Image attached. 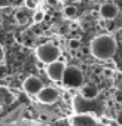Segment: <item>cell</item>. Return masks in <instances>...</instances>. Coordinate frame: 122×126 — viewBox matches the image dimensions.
Here are the masks:
<instances>
[{
	"mask_svg": "<svg viewBox=\"0 0 122 126\" xmlns=\"http://www.w3.org/2000/svg\"><path fill=\"white\" fill-rule=\"evenodd\" d=\"M8 76V67L6 64H0V79H5Z\"/></svg>",
	"mask_w": 122,
	"mask_h": 126,
	"instance_id": "obj_17",
	"label": "cell"
},
{
	"mask_svg": "<svg viewBox=\"0 0 122 126\" xmlns=\"http://www.w3.org/2000/svg\"><path fill=\"white\" fill-rule=\"evenodd\" d=\"M106 102L103 99H83L81 95L73 96V110L76 114H98L101 116L104 113Z\"/></svg>",
	"mask_w": 122,
	"mask_h": 126,
	"instance_id": "obj_2",
	"label": "cell"
},
{
	"mask_svg": "<svg viewBox=\"0 0 122 126\" xmlns=\"http://www.w3.org/2000/svg\"><path fill=\"white\" fill-rule=\"evenodd\" d=\"M115 101H116L118 104H122V92H121V91H118V92L115 94Z\"/></svg>",
	"mask_w": 122,
	"mask_h": 126,
	"instance_id": "obj_19",
	"label": "cell"
},
{
	"mask_svg": "<svg viewBox=\"0 0 122 126\" xmlns=\"http://www.w3.org/2000/svg\"><path fill=\"white\" fill-rule=\"evenodd\" d=\"M3 101V104H12L14 102V95L6 89V88H0V102Z\"/></svg>",
	"mask_w": 122,
	"mask_h": 126,
	"instance_id": "obj_12",
	"label": "cell"
},
{
	"mask_svg": "<svg viewBox=\"0 0 122 126\" xmlns=\"http://www.w3.org/2000/svg\"><path fill=\"white\" fill-rule=\"evenodd\" d=\"M121 34H122V30H121Z\"/></svg>",
	"mask_w": 122,
	"mask_h": 126,
	"instance_id": "obj_25",
	"label": "cell"
},
{
	"mask_svg": "<svg viewBox=\"0 0 122 126\" xmlns=\"http://www.w3.org/2000/svg\"><path fill=\"white\" fill-rule=\"evenodd\" d=\"M70 126H97V120L91 114H75L70 119Z\"/></svg>",
	"mask_w": 122,
	"mask_h": 126,
	"instance_id": "obj_9",
	"label": "cell"
},
{
	"mask_svg": "<svg viewBox=\"0 0 122 126\" xmlns=\"http://www.w3.org/2000/svg\"><path fill=\"white\" fill-rule=\"evenodd\" d=\"M61 82H63L67 88H82L85 85L83 73L76 65H66V70H64Z\"/></svg>",
	"mask_w": 122,
	"mask_h": 126,
	"instance_id": "obj_4",
	"label": "cell"
},
{
	"mask_svg": "<svg viewBox=\"0 0 122 126\" xmlns=\"http://www.w3.org/2000/svg\"><path fill=\"white\" fill-rule=\"evenodd\" d=\"M43 82L37 77V76H30L22 82V89L28 94V95H37L40 92V89L43 88Z\"/></svg>",
	"mask_w": 122,
	"mask_h": 126,
	"instance_id": "obj_7",
	"label": "cell"
},
{
	"mask_svg": "<svg viewBox=\"0 0 122 126\" xmlns=\"http://www.w3.org/2000/svg\"><path fill=\"white\" fill-rule=\"evenodd\" d=\"M0 110H2V102H0Z\"/></svg>",
	"mask_w": 122,
	"mask_h": 126,
	"instance_id": "obj_24",
	"label": "cell"
},
{
	"mask_svg": "<svg viewBox=\"0 0 122 126\" xmlns=\"http://www.w3.org/2000/svg\"><path fill=\"white\" fill-rule=\"evenodd\" d=\"M81 46H82V42L79 39H70L69 40V49L70 50H78Z\"/></svg>",
	"mask_w": 122,
	"mask_h": 126,
	"instance_id": "obj_15",
	"label": "cell"
},
{
	"mask_svg": "<svg viewBox=\"0 0 122 126\" xmlns=\"http://www.w3.org/2000/svg\"><path fill=\"white\" fill-rule=\"evenodd\" d=\"M25 5H27V9H36V8H37V3L33 2V0H27Z\"/></svg>",
	"mask_w": 122,
	"mask_h": 126,
	"instance_id": "obj_18",
	"label": "cell"
},
{
	"mask_svg": "<svg viewBox=\"0 0 122 126\" xmlns=\"http://www.w3.org/2000/svg\"><path fill=\"white\" fill-rule=\"evenodd\" d=\"M15 21L18 22V24H27V21H28V12L27 11H24V9H20V11H17L15 12Z\"/></svg>",
	"mask_w": 122,
	"mask_h": 126,
	"instance_id": "obj_13",
	"label": "cell"
},
{
	"mask_svg": "<svg viewBox=\"0 0 122 126\" xmlns=\"http://www.w3.org/2000/svg\"><path fill=\"white\" fill-rule=\"evenodd\" d=\"M5 126H49V125L42 123L39 120H31V119H17L14 122H9Z\"/></svg>",
	"mask_w": 122,
	"mask_h": 126,
	"instance_id": "obj_11",
	"label": "cell"
},
{
	"mask_svg": "<svg viewBox=\"0 0 122 126\" xmlns=\"http://www.w3.org/2000/svg\"><path fill=\"white\" fill-rule=\"evenodd\" d=\"M9 5H11V2H0V8H6Z\"/></svg>",
	"mask_w": 122,
	"mask_h": 126,
	"instance_id": "obj_23",
	"label": "cell"
},
{
	"mask_svg": "<svg viewBox=\"0 0 122 126\" xmlns=\"http://www.w3.org/2000/svg\"><path fill=\"white\" fill-rule=\"evenodd\" d=\"M119 14V6L115 2H104L100 6V15L106 21H113Z\"/></svg>",
	"mask_w": 122,
	"mask_h": 126,
	"instance_id": "obj_8",
	"label": "cell"
},
{
	"mask_svg": "<svg viewBox=\"0 0 122 126\" xmlns=\"http://www.w3.org/2000/svg\"><path fill=\"white\" fill-rule=\"evenodd\" d=\"M64 70H66V64L63 61H55V62H52V64L46 65V68H45L46 76L52 82H61L63 74H64Z\"/></svg>",
	"mask_w": 122,
	"mask_h": 126,
	"instance_id": "obj_5",
	"label": "cell"
},
{
	"mask_svg": "<svg viewBox=\"0 0 122 126\" xmlns=\"http://www.w3.org/2000/svg\"><path fill=\"white\" fill-rule=\"evenodd\" d=\"M116 47H118V45H116V40L113 36L100 34L91 40L89 50L94 58H97L100 61H107L116 53Z\"/></svg>",
	"mask_w": 122,
	"mask_h": 126,
	"instance_id": "obj_1",
	"label": "cell"
},
{
	"mask_svg": "<svg viewBox=\"0 0 122 126\" xmlns=\"http://www.w3.org/2000/svg\"><path fill=\"white\" fill-rule=\"evenodd\" d=\"M116 120H118V123H119V125L122 126V111H121V113L118 114V119H116Z\"/></svg>",
	"mask_w": 122,
	"mask_h": 126,
	"instance_id": "obj_22",
	"label": "cell"
},
{
	"mask_svg": "<svg viewBox=\"0 0 122 126\" xmlns=\"http://www.w3.org/2000/svg\"><path fill=\"white\" fill-rule=\"evenodd\" d=\"M36 96H37V99H39L42 104H55V102L58 101L60 94H58V91H57L55 88L43 86V88L40 89V92H39Z\"/></svg>",
	"mask_w": 122,
	"mask_h": 126,
	"instance_id": "obj_6",
	"label": "cell"
},
{
	"mask_svg": "<svg viewBox=\"0 0 122 126\" xmlns=\"http://www.w3.org/2000/svg\"><path fill=\"white\" fill-rule=\"evenodd\" d=\"M103 74H104L106 77H110V76H113V71H112L110 68H104V70H103Z\"/></svg>",
	"mask_w": 122,
	"mask_h": 126,
	"instance_id": "obj_21",
	"label": "cell"
},
{
	"mask_svg": "<svg viewBox=\"0 0 122 126\" xmlns=\"http://www.w3.org/2000/svg\"><path fill=\"white\" fill-rule=\"evenodd\" d=\"M3 59H5V49H3V45L0 43V64L3 62Z\"/></svg>",
	"mask_w": 122,
	"mask_h": 126,
	"instance_id": "obj_20",
	"label": "cell"
},
{
	"mask_svg": "<svg viewBox=\"0 0 122 126\" xmlns=\"http://www.w3.org/2000/svg\"><path fill=\"white\" fill-rule=\"evenodd\" d=\"M83 99H97L98 98V88L92 83H85L81 88V94H79Z\"/></svg>",
	"mask_w": 122,
	"mask_h": 126,
	"instance_id": "obj_10",
	"label": "cell"
},
{
	"mask_svg": "<svg viewBox=\"0 0 122 126\" xmlns=\"http://www.w3.org/2000/svg\"><path fill=\"white\" fill-rule=\"evenodd\" d=\"M36 56L42 64H52V62L58 61V58L61 56V52L58 49V46L52 45V43H43L36 49Z\"/></svg>",
	"mask_w": 122,
	"mask_h": 126,
	"instance_id": "obj_3",
	"label": "cell"
},
{
	"mask_svg": "<svg viewBox=\"0 0 122 126\" xmlns=\"http://www.w3.org/2000/svg\"><path fill=\"white\" fill-rule=\"evenodd\" d=\"M63 12H64V15H66L67 18H75L76 14H78V9H76L75 5H66L64 9H63Z\"/></svg>",
	"mask_w": 122,
	"mask_h": 126,
	"instance_id": "obj_14",
	"label": "cell"
},
{
	"mask_svg": "<svg viewBox=\"0 0 122 126\" xmlns=\"http://www.w3.org/2000/svg\"><path fill=\"white\" fill-rule=\"evenodd\" d=\"M43 18H45V14H43L42 11H39V12H36V14L33 15V21H34V22H42Z\"/></svg>",
	"mask_w": 122,
	"mask_h": 126,
	"instance_id": "obj_16",
	"label": "cell"
}]
</instances>
